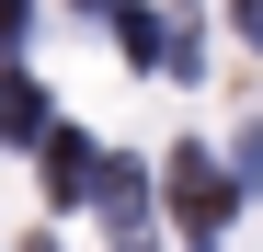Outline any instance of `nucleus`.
Masks as SVG:
<instances>
[]
</instances>
